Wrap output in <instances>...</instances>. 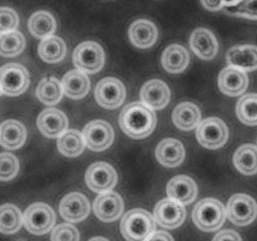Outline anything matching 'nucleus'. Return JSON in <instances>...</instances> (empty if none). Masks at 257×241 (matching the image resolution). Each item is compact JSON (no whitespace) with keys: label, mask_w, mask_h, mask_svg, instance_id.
I'll list each match as a JSON object with an SVG mask.
<instances>
[{"label":"nucleus","mask_w":257,"mask_h":241,"mask_svg":"<svg viewBox=\"0 0 257 241\" xmlns=\"http://www.w3.org/2000/svg\"><path fill=\"white\" fill-rule=\"evenodd\" d=\"M190 47L197 57L203 60H211L218 52V43L211 30L198 28L193 30L190 38Z\"/></svg>","instance_id":"obj_18"},{"label":"nucleus","mask_w":257,"mask_h":241,"mask_svg":"<svg viewBox=\"0 0 257 241\" xmlns=\"http://www.w3.org/2000/svg\"><path fill=\"white\" fill-rule=\"evenodd\" d=\"M156 157L166 167H177L185 160V147L176 138H166L158 143Z\"/></svg>","instance_id":"obj_21"},{"label":"nucleus","mask_w":257,"mask_h":241,"mask_svg":"<svg viewBox=\"0 0 257 241\" xmlns=\"http://www.w3.org/2000/svg\"><path fill=\"white\" fill-rule=\"evenodd\" d=\"M83 137H84L85 146L89 150L100 152L104 151L112 145L114 132L112 126L108 122L102 119H95L88 123L83 130Z\"/></svg>","instance_id":"obj_10"},{"label":"nucleus","mask_w":257,"mask_h":241,"mask_svg":"<svg viewBox=\"0 0 257 241\" xmlns=\"http://www.w3.org/2000/svg\"><path fill=\"white\" fill-rule=\"evenodd\" d=\"M118 176L114 168L105 162H95L88 167L85 182L92 191L98 193L108 192L117 185Z\"/></svg>","instance_id":"obj_9"},{"label":"nucleus","mask_w":257,"mask_h":241,"mask_svg":"<svg viewBox=\"0 0 257 241\" xmlns=\"http://www.w3.org/2000/svg\"><path fill=\"white\" fill-rule=\"evenodd\" d=\"M28 28L35 38L45 39V38L52 37L54 34L55 29H57V22L49 12L39 10L29 18Z\"/></svg>","instance_id":"obj_27"},{"label":"nucleus","mask_w":257,"mask_h":241,"mask_svg":"<svg viewBox=\"0 0 257 241\" xmlns=\"http://www.w3.org/2000/svg\"><path fill=\"white\" fill-rule=\"evenodd\" d=\"M94 213L100 221L112 222L119 218L123 211L122 197L117 192L108 191V192L99 193L94 200Z\"/></svg>","instance_id":"obj_13"},{"label":"nucleus","mask_w":257,"mask_h":241,"mask_svg":"<svg viewBox=\"0 0 257 241\" xmlns=\"http://www.w3.org/2000/svg\"><path fill=\"white\" fill-rule=\"evenodd\" d=\"M161 60L168 73H181L190 64V54L182 45L172 44L166 48Z\"/></svg>","instance_id":"obj_25"},{"label":"nucleus","mask_w":257,"mask_h":241,"mask_svg":"<svg viewBox=\"0 0 257 241\" xmlns=\"http://www.w3.org/2000/svg\"><path fill=\"white\" fill-rule=\"evenodd\" d=\"M63 90L72 99H80L89 92L90 82L80 70H70L62 79Z\"/></svg>","instance_id":"obj_26"},{"label":"nucleus","mask_w":257,"mask_h":241,"mask_svg":"<svg viewBox=\"0 0 257 241\" xmlns=\"http://www.w3.org/2000/svg\"><path fill=\"white\" fill-rule=\"evenodd\" d=\"M19 25V17L12 8H0V34L15 32Z\"/></svg>","instance_id":"obj_37"},{"label":"nucleus","mask_w":257,"mask_h":241,"mask_svg":"<svg viewBox=\"0 0 257 241\" xmlns=\"http://www.w3.org/2000/svg\"><path fill=\"white\" fill-rule=\"evenodd\" d=\"M227 62L231 67L241 70L257 69V47L255 45H236L227 52Z\"/></svg>","instance_id":"obj_23"},{"label":"nucleus","mask_w":257,"mask_h":241,"mask_svg":"<svg viewBox=\"0 0 257 241\" xmlns=\"http://www.w3.org/2000/svg\"><path fill=\"white\" fill-rule=\"evenodd\" d=\"M19 172V161L9 152L0 153V181H10Z\"/></svg>","instance_id":"obj_35"},{"label":"nucleus","mask_w":257,"mask_h":241,"mask_svg":"<svg viewBox=\"0 0 257 241\" xmlns=\"http://www.w3.org/2000/svg\"><path fill=\"white\" fill-rule=\"evenodd\" d=\"M27 140V130L19 120L8 119L0 126V145L7 150L22 147Z\"/></svg>","instance_id":"obj_22"},{"label":"nucleus","mask_w":257,"mask_h":241,"mask_svg":"<svg viewBox=\"0 0 257 241\" xmlns=\"http://www.w3.org/2000/svg\"><path fill=\"white\" fill-rule=\"evenodd\" d=\"M95 100L102 107L115 109L125 98V88L117 78H104L95 87Z\"/></svg>","instance_id":"obj_11"},{"label":"nucleus","mask_w":257,"mask_h":241,"mask_svg":"<svg viewBox=\"0 0 257 241\" xmlns=\"http://www.w3.org/2000/svg\"><path fill=\"white\" fill-rule=\"evenodd\" d=\"M218 87L222 93L227 95H240L245 93L248 87V77L245 70L228 65L223 70H221L218 75Z\"/></svg>","instance_id":"obj_17"},{"label":"nucleus","mask_w":257,"mask_h":241,"mask_svg":"<svg viewBox=\"0 0 257 241\" xmlns=\"http://www.w3.org/2000/svg\"><path fill=\"white\" fill-rule=\"evenodd\" d=\"M39 57L47 63H58L64 59L67 54V45L59 37H48L42 39L38 47Z\"/></svg>","instance_id":"obj_28"},{"label":"nucleus","mask_w":257,"mask_h":241,"mask_svg":"<svg viewBox=\"0 0 257 241\" xmlns=\"http://www.w3.org/2000/svg\"><path fill=\"white\" fill-rule=\"evenodd\" d=\"M89 201L79 192H72L63 197L59 205V212L64 220L70 222H79L89 215Z\"/></svg>","instance_id":"obj_14"},{"label":"nucleus","mask_w":257,"mask_h":241,"mask_svg":"<svg viewBox=\"0 0 257 241\" xmlns=\"http://www.w3.org/2000/svg\"><path fill=\"white\" fill-rule=\"evenodd\" d=\"M226 215V208L221 201L216 198H203L193 208L192 220L200 230L211 232L223 225Z\"/></svg>","instance_id":"obj_3"},{"label":"nucleus","mask_w":257,"mask_h":241,"mask_svg":"<svg viewBox=\"0 0 257 241\" xmlns=\"http://www.w3.org/2000/svg\"><path fill=\"white\" fill-rule=\"evenodd\" d=\"M120 231L128 241H146L156 231V220L148 211L133 208L123 216Z\"/></svg>","instance_id":"obj_2"},{"label":"nucleus","mask_w":257,"mask_h":241,"mask_svg":"<svg viewBox=\"0 0 257 241\" xmlns=\"http://www.w3.org/2000/svg\"><path fill=\"white\" fill-rule=\"evenodd\" d=\"M24 223V217L19 208L13 203L0 206V232L14 233L19 231Z\"/></svg>","instance_id":"obj_32"},{"label":"nucleus","mask_w":257,"mask_h":241,"mask_svg":"<svg viewBox=\"0 0 257 241\" xmlns=\"http://www.w3.org/2000/svg\"><path fill=\"white\" fill-rule=\"evenodd\" d=\"M52 241H79V232L69 223H60L55 226L50 236Z\"/></svg>","instance_id":"obj_38"},{"label":"nucleus","mask_w":257,"mask_h":241,"mask_svg":"<svg viewBox=\"0 0 257 241\" xmlns=\"http://www.w3.org/2000/svg\"><path fill=\"white\" fill-rule=\"evenodd\" d=\"M118 122L125 135L135 140H141L148 137L153 132L157 125V117L147 105L135 102L123 108Z\"/></svg>","instance_id":"obj_1"},{"label":"nucleus","mask_w":257,"mask_h":241,"mask_svg":"<svg viewBox=\"0 0 257 241\" xmlns=\"http://www.w3.org/2000/svg\"><path fill=\"white\" fill-rule=\"evenodd\" d=\"M30 75L27 68L17 63H9L0 68V87L8 95H19L28 89Z\"/></svg>","instance_id":"obj_7"},{"label":"nucleus","mask_w":257,"mask_h":241,"mask_svg":"<svg viewBox=\"0 0 257 241\" xmlns=\"http://www.w3.org/2000/svg\"><path fill=\"white\" fill-rule=\"evenodd\" d=\"M167 195L181 205H188L197 197V185L190 176H176L168 182Z\"/></svg>","instance_id":"obj_19"},{"label":"nucleus","mask_w":257,"mask_h":241,"mask_svg":"<svg viewBox=\"0 0 257 241\" xmlns=\"http://www.w3.org/2000/svg\"><path fill=\"white\" fill-rule=\"evenodd\" d=\"M235 167L243 175L257 173V147L253 145H243L237 148L233 155Z\"/></svg>","instance_id":"obj_30"},{"label":"nucleus","mask_w":257,"mask_h":241,"mask_svg":"<svg viewBox=\"0 0 257 241\" xmlns=\"http://www.w3.org/2000/svg\"><path fill=\"white\" fill-rule=\"evenodd\" d=\"M25 48V38L20 32L0 34V55L3 57H15L19 55Z\"/></svg>","instance_id":"obj_34"},{"label":"nucleus","mask_w":257,"mask_h":241,"mask_svg":"<svg viewBox=\"0 0 257 241\" xmlns=\"http://www.w3.org/2000/svg\"><path fill=\"white\" fill-rule=\"evenodd\" d=\"M226 10L232 15L257 20V0H240L233 7H227Z\"/></svg>","instance_id":"obj_36"},{"label":"nucleus","mask_w":257,"mask_h":241,"mask_svg":"<svg viewBox=\"0 0 257 241\" xmlns=\"http://www.w3.org/2000/svg\"><path fill=\"white\" fill-rule=\"evenodd\" d=\"M24 226L34 235H44L52 230L55 222V213L49 205L37 202L30 205L24 212Z\"/></svg>","instance_id":"obj_6"},{"label":"nucleus","mask_w":257,"mask_h":241,"mask_svg":"<svg viewBox=\"0 0 257 241\" xmlns=\"http://www.w3.org/2000/svg\"><path fill=\"white\" fill-rule=\"evenodd\" d=\"M58 150L62 155L67 157H77L83 152L85 146L83 133L77 130L65 131L59 138H58Z\"/></svg>","instance_id":"obj_29"},{"label":"nucleus","mask_w":257,"mask_h":241,"mask_svg":"<svg viewBox=\"0 0 257 241\" xmlns=\"http://www.w3.org/2000/svg\"><path fill=\"white\" fill-rule=\"evenodd\" d=\"M15 241H25V240H23V238H19V240H15Z\"/></svg>","instance_id":"obj_44"},{"label":"nucleus","mask_w":257,"mask_h":241,"mask_svg":"<svg viewBox=\"0 0 257 241\" xmlns=\"http://www.w3.org/2000/svg\"><path fill=\"white\" fill-rule=\"evenodd\" d=\"M212 241H242L241 240L240 235L233 230H223L216 233L215 237Z\"/></svg>","instance_id":"obj_39"},{"label":"nucleus","mask_w":257,"mask_h":241,"mask_svg":"<svg viewBox=\"0 0 257 241\" xmlns=\"http://www.w3.org/2000/svg\"><path fill=\"white\" fill-rule=\"evenodd\" d=\"M171 90L163 80L152 79L141 89V100L151 109H162L170 103Z\"/></svg>","instance_id":"obj_16"},{"label":"nucleus","mask_w":257,"mask_h":241,"mask_svg":"<svg viewBox=\"0 0 257 241\" xmlns=\"http://www.w3.org/2000/svg\"><path fill=\"white\" fill-rule=\"evenodd\" d=\"M89 241H109V240L105 237H93V238H90Z\"/></svg>","instance_id":"obj_43"},{"label":"nucleus","mask_w":257,"mask_h":241,"mask_svg":"<svg viewBox=\"0 0 257 241\" xmlns=\"http://www.w3.org/2000/svg\"><path fill=\"white\" fill-rule=\"evenodd\" d=\"M156 222L166 228H176L183 223L186 218V210L183 205L171 200L163 198L156 205L153 212Z\"/></svg>","instance_id":"obj_12"},{"label":"nucleus","mask_w":257,"mask_h":241,"mask_svg":"<svg viewBox=\"0 0 257 241\" xmlns=\"http://www.w3.org/2000/svg\"><path fill=\"white\" fill-rule=\"evenodd\" d=\"M146 241H173V237L165 231H155Z\"/></svg>","instance_id":"obj_41"},{"label":"nucleus","mask_w":257,"mask_h":241,"mask_svg":"<svg viewBox=\"0 0 257 241\" xmlns=\"http://www.w3.org/2000/svg\"><path fill=\"white\" fill-rule=\"evenodd\" d=\"M37 125L44 136L49 138H59L65 131H68V118L62 110L48 108L40 113Z\"/></svg>","instance_id":"obj_15"},{"label":"nucleus","mask_w":257,"mask_h":241,"mask_svg":"<svg viewBox=\"0 0 257 241\" xmlns=\"http://www.w3.org/2000/svg\"><path fill=\"white\" fill-rule=\"evenodd\" d=\"M2 93H3V90H2V87H0V95H2Z\"/></svg>","instance_id":"obj_45"},{"label":"nucleus","mask_w":257,"mask_h":241,"mask_svg":"<svg viewBox=\"0 0 257 241\" xmlns=\"http://www.w3.org/2000/svg\"><path fill=\"white\" fill-rule=\"evenodd\" d=\"M238 119L247 126H257V94L251 93L241 98L236 105Z\"/></svg>","instance_id":"obj_33"},{"label":"nucleus","mask_w":257,"mask_h":241,"mask_svg":"<svg viewBox=\"0 0 257 241\" xmlns=\"http://www.w3.org/2000/svg\"><path fill=\"white\" fill-rule=\"evenodd\" d=\"M222 2H223V5H225V7H233V5L237 4L240 0H222Z\"/></svg>","instance_id":"obj_42"},{"label":"nucleus","mask_w":257,"mask_h":241,"mask_svg":"<svg viewBox=\"0 0 257 241\" xmlns=\"http://www.w3.org/2000/svg\"><path fill=\"white\" fill-rule=\"evenodd\" d=\"M128 35L133 45L141 49H147L157 42L158 30L150 20L138 19L131 24Z\"/></svg>","instance_id":"obj_20"},{"label":"nucleus","mask_w":257,"mask_h":241,"mask_svg":"<svg viewBox=\"0 0 257 241\" xmlns=\"http://www.w3.org/2000/svg\"><path fill=\"white\" fill-rule=\"evenodd\" d=\"M201 3L206 9L211 10V12H218L225 7L222 0H201Z\"/></svg>","instance_id":"obj_40"},{"label":"nucleus","mask_w":257,"mask_h":241,"mask_svg":"<svg viewBox=\"0 0 257 241\" xmlns=\"http://www.w3.org/2000/svg\"><path fill=\"white\" fill-rule=\"evenodd\" d=\"M63 85L57 78H43L37 87V97L44 104H57L63 97Z\"/></svg>","instance_id":"obj_31"},{"label":"nucleus","mask_w":257,"mask_h":241,"mask_svg":"<svg viewBox=\"0 0 257 241\" xmlns=\"http://www.w3.org/2000/svg\"><path fill=\"white\" fill-rule=\"evenodd\" d=\"M197 140L203 147L217 150L222 147L228 140V128L222 119L216 117L201 120L197 127Z\"/></svg>","instance_id":"obj_5"},{"label":"nucleus","mask_w":257,"mask_h":241,"mask_svg":"<svg viewBox=\"0 0 257 241\" xmlns=\"http://www.w3.org/2000/svg\"><path fill=\"white\" fill-rule=\"evenodd\" d=\"M226 213L231 222L235 225H250L257 217V203L246 193H236L228 201Z\"/></svg>","instance_id":"obj_8"},{"label":"nucleus","mask_w":257,"mask_h":241,"mask_svg":"<svg viewBox=\"0 0 257 241\" xmlns=\"http://www.w3.org/2000/svg\"><path fill=\"white\" fill-rule=\"evenodd\" d=\"M172 120L176 127L182 131H191L201 123V110L191 102L180 103L173 109Z\"/></svg>","instance_id":"obj_24"},{"label":"nucleus","mask_w":257,"mask_h":241,"mask_svg":"<svg viewBox=\"0 0 257 241\" xmlns=\"http://www.w3.org/2000/svg\"><path fill=\"white\" fill-rule=\"evenodd\" d=\"M73 60L78 70L93 74L104 65V50L95 42H83L74 49Z\"/></svg>","instance_id":"obj_4"}]
</instances>
